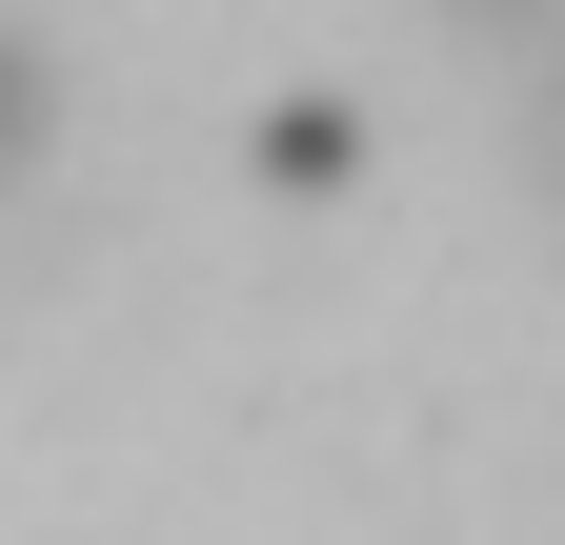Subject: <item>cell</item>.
Listing matches in <instances>:
<instances>
[{"mask_svg": "<svg viewBox=\"0 0 565 545\" xmlns=\"http://www.w3.org/2000/svg\"><path fill=\"white\" fill-rule=\"evenodd\" d=\"M21 142H41V82H21V61H0V162H21Z\"/></svg>", "mask_w": 565, "mask_h": 545, "instance_id": "1", "label": "cell"}]
</instances>
